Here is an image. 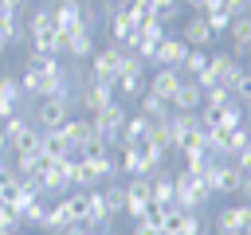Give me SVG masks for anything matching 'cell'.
I'll return each instance as SVG.
<instances>
[{
	"label": "cell",
	"mask_w": 251,
	"mask_h": 235,
	"mask_svg": "<svg viewBox=\"0 0 251 235\" xmlns=\"http://www.w3.org/2000/svg\"><path fill=\"white\" fill-rule=\"evenodd\" d=\"M243 149H251V125L247 121L239 129L224 133V161H235V153H243Z\"/></svg>",
	"instance_id": "25"
},
{
	"label": "cell",
	"mask_w": 251,
	"mask_h": 235,
	"mask_svg": "<svg viewBox=\"0 0 251 235\" xmlns=\"http://www.w3.org/2000/svg\"><path fill=\"white\" fill-rule=\"evenodd\" d=\"M137 35H141V39H153V43H161V39H165V24H161V20L153 16V20L137 24Z\"/></svg>",
	"instance_id": "35"
},
{
	"label": "cell",
	"mask_w": 251,
	"mask_h": 235,
	"mask_svg": "<svg viewBox=\"0 0 251 235\" xmlns=\"http://www.w3.org/2000/svg\"><path fill=\"white\" fill-rule=\"evenodd\" d=\"M239 196H243V200H247V204H251V180H247V184H243V192H239Z\"/></svg>",
	"instance_id": "46"
},
{
	"label": "cell",
	"mask_w": 251,
	"mask_h": 235,
	"mask_svg": "<svg viewBox=\"0 0 251 235\" xmlns=\"http://www.w3.org/2000/svg\"><path fill=\"white\" fill-rule=\"evenodd\" d=\"M153 16H157L161 24H169V20L184 16V4H180V0H153Z\"/></svg>",
	"instance_id": "32"
},
{
	"label": "cell",
	"mask_w": 251,
	"mask_h": 235,
	"mask_svg": "<svg viewBox=\"0 0 251 235\" xmlns=\"http://www.w3.org/2000/svg\"><path fill=\"white\" fill-rule=\"evenodd\" d=\"M208 55H212V51H200V47H188V55H184V63H180V74H184V78H192V74H200V70L208 67Z\"/></svg>",
	"instance_id": "30"
},
{
	"label": "cell",
	"mask_w": 251,
	"mask_h": 235,
	"mask_svg": "<svg viewBox=\"0 0 251 235\" xmlns=\"http://www.w3.org/2000/svg\"><path fill=\"white\" fill-rule=\"evenodd\" d=\"M4 51H8V39H4V35H0V55H4Z\"/></svg>",
	"instance_id": "48"
},
{
	"label": "cell",
	"mask_w": 251,
	"mask_h": 235,
	"mask_svg": "<svg viewBox=\"0 0 251 235\" xmlns=\"http://www.w3.org/2000/svg\"><path fill=\"white\" fill-rule=\"evenodd\" d=\"M149 184H153V176H129V180H126V215H129L133 223H137V219H145V215L153 212Z\"/></svg>",
	"instance_id": "4"
},
{
	"label": "cell",
	"mask_w": 251,
	"mask_h": 235,
	"mask_svg": "<svg viewBox=\"0 0 251 235\" xmlns=\"http://www.w3.org/2000/svg\"><path fill=\"white\" fill-rule=\"evenodd\" d=\"M126 16L133 20V27L145 24V20H153V0H129L126 4Z\"/></svg>",
	"instance_id": "33"
},
{
	"label": "cell",
	"mask_w": 251,
	"mask_h": 235,
	"mask_svg": "<svg viewBox=\"0 0 251 235\" xmlns=\"http://www.w3.org/2000/svg\"><path fill=\"white\" fill-rule=\"evenodd\" d=\"M126 102L122 98H114L110 106H102L98 114H90V121H94V137L106 145V149H118L122 145V129H126Z\"/></svg>",
	"instance_id": "1"
},
{
	"label": "cell",
	"mask_w": 251,
	"mask_h": 235,
	"mask_svg": "<svg viewBox=\"0 0 251 235\" xmlns=\"http://www.w3.org/2000/svg\"><path fill=\"white\" fill-rule=\"evenodd\" d=\"M110 223H114V215L106 212V200H102V188H86V215H82V227H90V231H110Z\"/></svg>",
	"instance_id": "12"
},
{
	"label": "cell",
	"mask_w": 251,
	"mask_h": 235,
	"mask_svg": "<svg viewBox=\"0 0 251 235\" xmlns=\"http://www.w3.org/2000/svg\"><path fill=\"white\" fill-rule=\"evenodd\" d=\"M16 114H20V106H12V102L0 98V121H8V118H16Z\"/></svg>",
	"instance_id": "42"
},
{
	"label": "cell",
	"mask_w": 251,
	"mask_h": 235,
	"mask_svg": "<svg viewBox=\"0 0 251 235\" xmlns=\"http://www.w3.org/2000/svg\"><path fill=\"white\" fill-rule=\"evenodd\" d=\"M227 31H231V55H251V16H235Z\"/></svg>",
	"instance_id": "24"
},
{
	"label": "cell",
	"mask_w": 251,
	"mask_h": 235,
	"mask_svg": "<svg viewBox=\"0 0 251 235\" xmlns=\"http://www.w3.org/2000/svg\"><path fill=\"white\" fill-rule=\"evenodd\" d=\"M149 196H153V204H157V208H173V204H176V188H173V176H169V172H153Z\"/></svg>",
	"instance_id": "23"
},
{
	"label": "cell",
	"mask_w": 251,
	"mask_h": 235,
	"mask_svg": "<svg viewBox=\"0 0 251 235\" xmlns=\"http://www.w3.org/2000/svg\"><path fill=\"white\" fill-rule=\"evenodd\" d=\"M82 27H90V8H86V0H75V4H59L55 8V31L67 39V35H75V31H82Z\"/></svg>",
	"instance_id": "6"
},
{
	"label": "cell",
	"mask_w": 251,
	"mask_h": 235,
	"mask_svg": "<svg viewBox=\"0 0 251 235\" xmlns=\"http://www.w3.org/2000/svg\"><path fill=\"white\" fill-rule=\"evenodd\" d=\"M180 39H184L188 47H200V51H208V47H212V39H216V31L208 27V20H204V16H188V24H184Z\"/></svg>",
	"instance_id": "17"
},
{
	"label": "cell",
	"mask_w": 251,
	"mask_h": 235,
	"mask_svg": "<svg viewBox=\"0 0 251 235\" xmlns=\"http://www.w3.org/2000/svg\"><path fill=\"white\" fill-rule=\"evenodd\" d=\"M141 114H145L149 121H169V118H173V106H169L165 98H157V94L145 90V94H141Z\"/></svg>",
	"instance_id": "26"
},
{
	"label": "cell",
	"mask_w": 251,
	"mask_h": 235,
	"mask_svg": "<svg viewBox=\"0 0 251 235\" xmlns=\"http://www.w3.org/2000/svg\"><path fill=\"white\" fill-rule=\"evenodd\" d=\"M118 74H145V63H141L133 51L122 47V70H118Z\"/></svg>",
	"instance_id": "37"
},
{
	"label": "cell",
	"mask_w": 251,
	"mask_h": 235,
	"mask_svg": "<svg viewBox=\"0 0 251 235\" xmlns=\"http://www.w3.org/2000/svg\"><path fill=\"white\" fill-rule=\"evenodd\" d=\"M196 129H200V114H196V110H188V114H173V118H169L173 149H176V145H180V141H184L188 133H196Z\"/></svg>",
	"instance_id": "22"
},
{
	"label": "cell",
	"mask_w": 251,
	"mask_h": 235,
	"mask_svg": "<svg viewBox=\"0 0 251 235\" xmlns=\"http://www.w3.org/2000/svg\"><path fill=\"white\" fill-rule=\"evenodd\" d=\"M235 168L243 172V180H251V149H243V153H235Z\"/></svg>",
	"instance_id": "40"
},
{
	"label": "cell",
	"mask_w": 251,
	"mask_h": 235,
	"mask_svg": "<svg viewBox=\"0 0 251 235\" xmlns=\"http://www.w3.org/2000/svg\"><path fill=\"white\" fill-rule=\"evenodd\" d=\"M180 82H184L180 67H157V74L145 82V90H149V94H157V98H165V102H173V94L180 90Z\"/></svg>",
	"instance_id": "15"
},
{
	"label": "cell",
	"mask_w": 251,
	"mask_h": 235,
	"mask_svg": "<svg viewBox=\"0 0 251 235\" xmlns=\"http://www.w3.org/2000/svg\"><path fill=\"white\" fill-rule=\"evenodd\" d=\"M204 20H208V27H212V31H216V35H220V31H227V27H231V16H227V12H224V8H212V12H204Z\"/></svg>",
	"instance_id": "36"
},
{
	"label": "cell",
	"mask_w": 251,
	"mask_h": 235,
	"mask_svg": "<svg viewBox=\"0 0 251 235\" xmlns=\"http://www.w3.org/2000/svg\"><path fill=\"white\" fill-rule=\"evenodd\" d=\"M133 235H161V227H157L153 219H137V223H133Z\"/></svg>",
	"instance_id": "41"
},
{
	"label": "cell",
	"mask_w": 251,
	"mask_h": 235,
	"mask_svg": "<svg viewBox=\"0 0 251 235\" xmlns=\"http://www.w3.org/2000/svg\"><path fill=\"white\" fill-rule=\"evenodd\" d=\"M90 235H102V231H90Z\"/></svg>",
	"instance_id": "53"
},
{
	"label": "cell",
	"mask_w": 251,
	"mask_h": 235,
	"mask_svg": "<svg viewBox=\"0 0 251 235\" xmlns=\"http://www.w3.org/2000/svg\"><path fill=\"white\" fill-rule=\"evenodd\" d=\"M216 235H220V231H216Z\"/></svg>",
	"instance_id": "55"
},
{
	"label": "cell",
	"mask_w": 251,
	"mask_h": 235,
	"mask_svg": "<svg viewBox=\"0 0 251 235\" xmlns=\"http://www.w3.org/2000/svg\"><path fill=\"white\" fill-rule=\"evenodd\" d=\"M102 200H106V212L118 219V215L126 212V180H110V184L102 188Z\"/></svg>",
	"instance_id": "27"
},
{
	"label": "cell",
	"mask_w": 251,
	"mask_h": 235,
	"mask_svg": "<svg viewBox=\"0 0 251 235\" xmlns=\"http://www.w3.org/2000/svg\"><path fill=\"white\" fill-rule=\"evenodd\" d=\"M8 172H12V164H8V161H4V153H0V180H4Z\"/></svg>",
	"instance_id": "44"
},
{
	"label": "cell",
	"mask_w": 251,
	"mask_h": 235,
	"mask_svg": "<svg viewBox=\"0 0 251 235\" xmlns=\"http://www.w3.org/2000/svg\"><path fill=\"white\" fill-rule=\"evenodd\" d=\"M43 231H51V235H59V231H67L71 227V215H67V208H63V200H55L51 208H47V215H43V223H39Z\"/></svg>",
	"instance_id": "29"
},
{
	"label": "cell",
	"mask_w": 251,
	"mask_h": 235,
	"mask_svg": "<svg viewBox=\"0 0 251 235\" xmlns=\"http://www.w3.org/2000/svg\"><path fill=\"white\" fill-rule=\"evenodd\" d=\"M118 70H122V47H118V43H110V47H102V51L90 55V78H98V82H114Z\"/></svg>",
	"instance_id": "8"
},
{
	"label": "cell",
	"mask_w": 251,
	"mask_h": 235,
	"mask_svg": "<svg viewBox=\"0 0 251 235\" xmlns=\"http://www.w3.org/2000/svg\"><path fill=\"white\" fill-rule=\"evenodd\" d=\"M0 153H8V137H4V125H0Z\"/></svg>",
	"instance_id": "45"
},
{
	"label": "cell",
	"mask_w": 251,
	"mask_h": 235,
	"mask_svg": "<svg viewBox=\"0 0 251 235\" xmlns=\"http://www.w3.org/2000/svg\"><path fill=\"white\" fill-rule=\"evenodd\" d=\"M235 94H239V98H247V94H251V70H243V78H239Z\"/></svg>",
	"instance_id": "43"
},
{
	"label": "cell",
	"mask_w": 251,
	"mask_h": 235,
	"mask_svg": "<svg viewBox=\"0 0 251 235\" xmlns=\"http://www.w3.org/2000/svg\"><path fill=\"white\" fill-rule=\"evenodd\" d=\"M118 168L126 176H153V172H161V168L149 164V157H145L141 145H118Z\"/></svg>",
	"instance_id": "11"
},
{
	"label": "cell",
	"mask_w": 251,
	"mask_h": 235,
	"mask_svg": "<svg viewBox=\"0 0 251 235\" xmlns=\"http://www.w3.org/2000/svg\"><path fill=\"white\" fill-rule=\"evenodd\" d=\"M169 106H173V114H188V110H200V106H204V90H200L192 78H184V82H180V90L173 94V102H169Z\"/></svg>",
	"instance_id": "20"
},
{
	"label": "cell",
	"mask_w": 251,
	"mask_h": 235,
	"mask_svg": "<svg viewBox=\"0 0 251 235\" xmlns=\"http://www.w3.org/2000/svg\"><path fill=\"white\" fill-rule=\"evenodd\" d=\"M173 188H176V208H184V212H204L212 200V188L204 184V176H196L188 168L173 172Z\"/></svg>",
	"instance_id": "2"
},
{
	"label": "cell",
	"mask_w": 251,
	"mask_h": 235,
	"mask_svg": "<svg viewBox=\"0 0 251 235\" xmlns=\"http://www.w3.org/2000/svg\"><path fill=\"white\" fill-rule=\"evenodd\" d=\"M184 55H188V43L176 35H165L161 43H157V51H153V67H180L184 63Z\"/></svg>",
	"instance_id": "16"
},
{
	"label": "cell",
	"mask_w": 251,
	"mask_h": 235,
	"mask_svg": "<svg viewBox=\"0 0 251 235\" xmlns=\"http://www.w3.org/2000/svg\"><path fill=\"white\" fill-rule=\"evenodd\" d=\"M0 98L4 102H12V106H20L27 94H24V86H20V78H12V74H4L0 78Z\"/></svg>",
	"instance_id": "31"
},
{
	"label": "cell",
	"mask_w": 251,
	"mask_h": 235,
	"mask_svg": "<svg viewBox=\"0 0 251 235\" xmlns=\"http://www.w3.org/2000/svg\"><path fill=\"white\" fill-rule=\"evenodd\" d=\"M243 235H251V227H247V231H243Z\"/></svg>",
	"instance_id": "54"
},
{
	"label": "cell",
	"mask_w": 251,
	"mask_h": 235,
	"mask_svg": "<svg viewBox=\"0 0 251 235\" xmlns=\"http://www.w3.org/2000/svg\"><path fill=\"white\" fill-rule=\"evenodd\" d=\"M78 98H82V110H86V114H98L102 106H110V102L118 98V90H114V82H98V78L86 74V86H82Z\"/></svg>",
	"instance_id": "13"
},
{
	"label": "cell",
	"mask_w": 251,
	"mask_h": 235,
	"mask_svg": "<svg viewBox=\"0 0 251 235\" xmlns=\"http://www.w3.org/2000/svg\"><path fill=\"white\" fill-rule=\"evenodd\" d=\"M47 4H51V8H59V4H75V0H47Z\"/></svg>",
	"instance_id": "47"
},
{
	"label": "cell",
	"mask_w": 251,
	"mask_h": 235,
	"mask_svg": "<svg viewBox=\"0 0 251 235\" xmlns=\"http://www.w3.org/2000/svg\"><path fill=\"white\" fill-rule=\"evenodd\" d=\"M63 137L71 141V153H86V149L98 141V137H94V121H90V114H86V118H75V114H71V118L63 121Z\"/></svg>",
	"instance_id": "10"
},
{
	"label": "cell",
	"mask_w": 251,
	"mask_h": 235,
	"mask_svg": "<svg viewBox=\"0 0 251 235\" xmlns=\"http://www.w3.org/2000/svg\"><path fill=\"white\" fill-rule=\"evenodd\" d=\"M12 235H24V231H20V227H16V231H12Z\"/></svg>",
	"instance_id": "52"
},
{
	"label": "cell",
	"mask_w": 251,
	"mask_h": 235,
	"mask_svg": "<svg viewBox=\"0 0 251 235\" xmlns=\"http://www.w3.org/2000/svg\"><path fill=\"white\" fill-rule=\"evenodd\" d=\"M39 153H43L47 161H67V157H75V153H71V141L63 137V129H43V133H39Z\"/></svg>",
	"instance_id": "18"
},
{
	"label": "cell",
	"mask_w": 251,
	"mask_h": 235,
	"mask_svg": "<svg viewBox=\"0 0 251 235\" xmlns=\"http://www.w3.org/2000/svg\"><path fill=\"white\" fill-rule=\"evenodd\" d=\"M43 215H47V208H43L39 200H31V204L20 212V219H24V223H31V227H39V223H43Z\"/></svg>",
	"instance_id": "38"
},
{
	"label": "cell",
	"mask_w": 251,
	"mask_h": 235,
	"mask_svg": "<svg viewBox=\"0 0 251 235\" xmlns=\"http://www.w3.org/2000/svg\"><path fill=\"white\" fill-rule=\"evenodd\" d=\"M63 55H71L75 63H86V59L94 55V31L82 27V31H75V35H67V39H63Z\"/></svg>",
	"instance_id": "19"
},
{
	"label": "cell",
	"mask_w": 251,
	"mask_h": 235,
	"mask_svg": "<svg viewBox=\"0 0 251 235\" xmlns=\"http://www.w3.org/2000/svg\"><path fill=\"white\" fill-rule=\"evenodd\" d=\"M4 137H8V153H31V149H39V129L27 118H20V114L4 121Z\"/></svg>",
	"instance_id": "5"
},
{
	"label": "cell",
	"mask_w": 251,
	"mask_h": 235,
	"mask_svg": "<svg viewBox=\"0 0 251 235\" xmlns=\"http://www.w3.org/2000/svg\"><path fill=\"white\" fill-rule=\"evenodd\" d=\"M114 90H118L122 102H126V98H141V94H145V74H118V78H114Z\"/></svg>",
	"instance_id": "28"
},
{
	"label": "cell",
	"mask_w": 251,
	"mask_h": 235,
	"mask_svg": "<svg viewBox=\"0 0 251 235\" xmlns=\"http://www.w3.org/2000/svg\"><path fill=\"white\" fill-rule=\"evenodd\" d=\"M243 110H251V94H247V98H243Z\"/></svg>",
	"instance_id": "49"
},
{
	"label": "cell",
	"mask_w": 251,
	"mask_h": 235,
	"mask_svg": "<svg viewBox=\"0 0 251 235\" xmlns=\"http://www.w3.org/2000/svg\"><path fill=\"white\" fill-rule=\"evenodd\" d=\"M227 102H235L227 86H212V90H204V106H208V110H224Z\"/></svg>",
	"instance_id": "34"
},
{
	"label": "cell",
	"mask_w": 251,
	"mask_h": 235,
	"mask_svg": "<svg viewBox=\"0 0 251 235\" xmlns=\"http://www.w3.org/2000/svg\"><path fill=\"white\" fill-rule=\"evenodd\" d=\"M0 227H12V231H16V227H24L20 212H16V208H12L8 200H0Z\"/></svg>",
	"instance_id": "39"
},
{
	"label": "cell",
	"mask_w": 251,
	"mask_h": 235,
	"mask_svg": "<svg viewBox=\"0 0 251 235\" xmlns=\"http://www.w3.org/2000/svg\"><path fill=\"white\" fill-rule=\"evenodd\" d=\"M204 184L212 188V196H239L243 192V172L235 168V161H216L208 172H204Z\"/></svg>",
	"instance_id": "3"
},
{
	"label": "cell",
	"mask_w": 251,
	"mask_h": 235,
	"mask_svg": "<svg viewBox=\"0 0 251 235\" xmlns=\"http://www.w3.org/2000/svg\"><path fill=\"white\" fill-rule=\"evenodd\" d=\"M149 133H153V121H149L145 114H133V118H126L122 145H145V141H149Z\"/></svg>",
	"instance_id": "21"
},
{
	"label": "cell",
	"mask_w": 251,
	"mask_h": 235,
	"mask_svg": "<svg viewBox=\"0 0 251 235\" xmlns=\"http://www.w3.org/2000/svg\"><path fill=\"white\" fill-rule=\"evenodd\" d=\"M208 67L216 70V82L220 86H227L231 94H235V86H239V78H243V67H239V59L235 55H208Z\"/></svg>",
	"instance_id": "14"
},
{
	"label": "cell",
	"mask_w": 251,
	"mask_h": 235,
	"mask_svg": "<svg viewBox=\"0 0 251 235\" xmlns=\"http://www.w3.org/2000/svg\"><path fill=\"white\" fill-rule=\"evenodd\" d=\"M0 235H12V227H0Z\"/></svg>",
	"instance_id": "50"
},
{
	"label": "cell",
	"mask_w": 251,
	"mask_h": 235,
	"mask_svg": "<svg viewBox=\"0 0 251 235\" xmlns=\"http://www.w3.org/2000/svg\"><path fill=\"white\" fill-rule=\"evenodd\" d=\"M0 200H4V180H0Z\"/></svg>",
	"instance_id": "51"
},
{
	"label": "cell",
	"mask_w": 251,
	"mask_h": 235,
	"mask_svg": "<svg viewBox=\"0 0 251 235\" xmlns=\"http://www.w3.org/2000/svg\"><path fill=\"white\" fill-rule=\"evenodd\" d=\"M71 118V102H63V98H39V106H35V129L43 133V129H63V121Z\"/></svg>",
	"instance_id": "7"
},
{
	"label": "cell",
	"mask_w": 251,
	"mask_h": 235,
	"mask_svg": "<svg viewBox=\"0 0 251 235\" xmlns=\"http://www.w3.org/2000/svg\"><path fill=\"white\" fill-rule=\"evenodd\" d=\"M247 227H251V204H247V200L216 212V231H220V235H243Z\"/></svg>",
	"instance_id": "9"
}]
</instances>
